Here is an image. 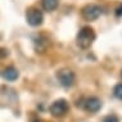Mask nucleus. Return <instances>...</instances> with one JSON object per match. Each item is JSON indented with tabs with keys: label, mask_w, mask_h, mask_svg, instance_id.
Here are the masks:
<instances>
[{
	"label": "nucleus",
	"mask_w": 122,
	"mask_h": 122,
	"mask_svg": "<svg viewBox=\"0 0 122 122\" xmlns=\"http://www.w3.org/2000/svg\"><path fill=\"white\" fill-rule=\"evenodd\" d=\"M19 76V72L14 67H6L1 71V77L6 81H15Z\"/></svg>",
	"instance_id": "nucleus-7"
},
{
	"label": "nucleus",
	"mask_w": 122,
	"mask_h": 122,
	"mask_svg": "<svg viewBox=\"0 0 122 122\" xmlns=\"http://www.w3.org/2000/svg\"><path fill=\"white\" fill-rule=\"evenodd\" d=\"M42 8L48 12H51L54 9H57L58 6V0H41Z\"/></svg>",
	"instance_id": "nucleus-8"
},
{
	"label": "nucleus",
	"mask_w": 122,
	"mask_h": 122,
	"mask_svg": "<svg viewBox=\"0 0 122 122\" xmlns=\"http://www.w3.org/2000/svg\"><path fill=\"white\" fill-rule=\"evenodd\" d=\"M95 40V32L94 30L89 26H85L80 30L77 34V45L81 49H87L91 46V44Z\"/></svg>",
	"instance_id": "nucleus-1"
},
{
	"label": "nucleus",
	"mask_w": 122,
	"mask_h": 122,
	"mask_svg": "<svg viewBox=\"0 0 122 122\" xmlns=\"http://www.w3.org/2000/svg\"><path fill=\"white\" fill-rule=\"evenodd\" d=\"M103 122H120V120H118V117L114 116V114H109V116L104 117Z\"/></svg>",
	"instance_id": "nucleus-10"
},
{
	"label": "nucleus",
	"mask_w": 122,
	"mask_h": 122,
	"mask_svg": "<svg viewBox=\"0 0 122 122\" xmlns=\"http://www.w3.org/2000/svg\"><path fill=\"white\" fill-rule=\"evenodd\" d=\"M68 109H70V105L66 99H58L50 105V113L54 117H63Z\"/></svg>",
	"instance_id": "nucleus-5"
},
{
	"label": "nucleus",
	"mask_w": 122,
	"mask_h": 122,
	"mask_svg": "<svg viewBox=\"0 0 122 122\" xmlns=\"http://www.w3.org/2000/svg\"><path fill=\"white\" fill-rule=\"evenodd\" d=\"M116 15H117V17H121V15H122V4L117 6V9H116Z\"/></svg>",
	"instance_id": "nucleus-11"
},
{
	"label": "nucleus",
	"mask_w": 122,
	"mask_h": 122,
	"mask_svg": "<svg viewBox=\"0 0 122 122\" xmlns=\"http://www.w3.org/2000/svg\"><path fill=\"white\" fill-rule=\"evenodd\" d=\"M81 14L86 21H95V19H98L99 17H100L102 8L97 4H87L86 6L82 8Z\"/></svg>",
	"instance_id": "nucleus-4"
},
{
	"label": "nucleus",
	"mask_w": 122,
	"mask_h": 122,
	"mask_svg": "<svg viewBox=\"0 0 122 122\" xmlns=\"http://www.w3.org/2000/svg\"><path fill=\"white\" fill-rule=\"evenodd\" d=\"M57 78L63 87H71L75 84V73L68 68H62L57 72Z\"/></svg>",
	"instance_id": "nucleus-2"
},
{
	"label": "nucleus",
	"mask_w": 122,
	"mask_h": 122,
	"mask_svg": "<svg viewBox=\"0 0 122 122\" xmlns=\"http://www.w3.org/2000/svg\"><path fill=\"white\" fill-rule=\"evenodd\" d=\"M102 108V100L97 97H91L85 102V109L91 113H97Z\"/></svg>",
	"instance_id": "nucleus-6"
},
{
	"label": "nucleus",
	"mask_w": 122,
	"mask_h": 122,
	"mask_svg": "<svg viewBox=\"0 0 122 122\" xmlns=\"http://www.w3.org/2000/svg\"><path fill=\"white\" fill-rule=\"evenodd\" d=\"M26 21L30 26L32 27H37L42 23L44 21V15H42V12L39 10L37 8H28L27 12H26Z\"/></svg>",
	"instance_id": "nucleus-3"
},
{
	"label": "nucleus",
	"mask_w": 122,
	"mask_h": 122,
	"mask_svg": "<svg viewBox=\"0 0 122 122\" xmlns=\"http://www.w3.org/2000/svg\"><path fill=\"white\" fill-rule=\"evenodd\" d=\"M113 93H114V97H116L117 99H120V100H122V84H118V85H116V87H114Z\"/></svg>",
	"instance_id": "nucleus-9"
}]
</instances>
